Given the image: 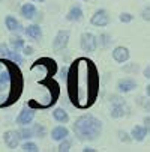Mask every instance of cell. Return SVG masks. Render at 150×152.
I'll list each match as a JSON object with an SVG mask.
<instances>
[{
  "label": "cell",
  "mask_w": 150,
  "mask_h": 152,
  "mask_svg": "<svg viewBox=\"0 0 150 152\" xmlns=\"http://www.w3.org/2000/svg\"><path fill=\"white\" fill-rule=\"evenodd\" d=\"M24 33L29 38H32V39H41L42 38V29H41L39 24H30V26H27L24 29Z\"/></svg>",
  "instance_id": "16"
},
{
  "label": "cell",
  "mask_w": 150,
  "mask_h": 152,
  "mask_svg": "<svg viewBox=\"0 0 150 152\" xmlns=\"http://www.w3.org/2000/svg\"><path fill=\"white\" fill-rule=\"evenodd\" d=\"M149 15H150V8H149V5H147V6L144 8V11H143V18H144L146 21H149V20H150Z\"/></svg>",
  "instance_id": "29"
},
{
  "label": "cell",
  "mask_w": 150,
  "mask_h": 152,
  "mask_svg": "<svg viewBox=\"0 0 150 152\" xmlns=\"http://www.w3.org/2000/svg\"><path fill=\"white\" fill-rule=\"evenodd\" d=\"M83 2H87V0H83Z\"/></svg>",
  "instance_id": "36"
},
{
  "label": "cell",
  "mask_w": 150,
  "mask_h": 152,
  "mask_svg": "<svg viewBox=\"0 0 150 152\" xmlns=\"http://www.w3.org/2000/svg\"><path fill=\"white\" fill-rule=\"evenodd\" d=\"M129 113V107H128L126 101L120 96H111V118L119 119L123 118Z\"/></svg>",
  "instance_id": "4"
},
{
  "label": "cell",
  "mask_w": 150,
  "mask_h": 152,
  "mask_svg": "<svg viewBox=\"0 0 150 152\" xmlns=\"http://www.w3.org/2000/svg\"><path fill=\"white\" fill-rule=\"evenodd\" d=\"M53 118L59 124H68L69 122V115L66 113V110H63V108H56L53 112Z\"/></svg>",
  "instance_id": "18"
},
{
  "label": "cell",
  "mask_w": 150,
  "mask_h": 152,
  "mask_svg": "<svg viewBox=\"0 0 150 152\" xmlns=\"http://www.w3.org/2000/svg\"><path fill=\"white\" fill-rule=\"evenodd\" d=\"M111 42H113V39H111V36L108 33H102L98 38V45L102 47V48H108L111 45Z\"/></svg>",
  "instance_id": "20"
},
{
  "label": "cell",
  "mask_w": 150,
  "mask_h": 152,
  "mask_svg": "<svg viewBox=\"0 0 150 152\" xmlns=\"http://www.w3.org/2000/svg\"><path fill=\"white\" fill-rule=\"evenodd\" d=\"M20 140H21L20 134H18V131H15V129H9V131H6L3 134V142L9 149H15L20 145Z\"/></svg>",
  "instance_id": "10"
},
{
  "label": "cell",
  "mask_w": 150,
  "mask_h": 152,
  "mask_svg": "<svg viewBox=\"0 0 150 152\" xmlns=\"http://www.w3.org/2000/svg\"><path fill=\"white\" fill-rule=\"evenodd\" d=\"M80 45H81V50L86 51V53H93L96 48H98V38L90 33V32H84L80 38Z\"/></svg>",
  "instance_id": "5"
},
{
  "label": "cell",
  "mask_w": 150,
  "mask_h": 152,
  "mask_svg": "<svg viewBox=\"0 0 150 152\" xmlns=\"http://www.w3.org/2000/svg\"><path fill=\"white\" fill-rule=\"evenodd\" d=\"M23 53H24L26 56H30V54H33V48H32L30 45H26V44H24V47H23Z\"/></svg>",
  "instance_id": "30"
},
{
  "label": "cell",
  "mask_w": 150,
  "mask_h": 152,
  "mask_svg": "<svg viewBox=\"0 0 150 152\" xmlns=\"http://www.w3.org/2000/svg\"><path fill=\"white\" fill-rule=\"evenodd\" d=\"M149 136V126H141V125H135L131 131V137L137 142H143L146 137Z\"/></svg>",
  "instance_id": "14"
},
{
  "label": "cell",
  "mask_w": 150,
  "mask_h": 152,
  "mask_svg": "<svg viewBox=\"0 0 150 152\" xmlns=\"http://www.w3.org/2000/svg\"><path fill=\"white\" fill-rule=\"evenodd\" d=\"M33 2H39V3H42V2H45V0H33Z\"/></svg>",
  "instance_id": "35"
},
{
  "label": "cell",
  "mask_w": 150,
  "mask_h": 152,
  "mask_svg": "<svg viewBox=\"0 0 150 152\" xmlns=\"http://www.w3.org/2000/svg\"><path fill=\"white\" fill-rule=\"evenodd\" d=\"M123 69H125L126 72H137V71L140 69V66H138L137 63H131V66H125Z\"/></svg>",
  "instance_id": "27"
},
{
  "label": "cell",
  "mask_w": 150,
  "mask_h": 152,
  "mask_svg": "<svg viewBox=\"0 0 150 152\" xmlns=\"http://www.w3.org/2000/svg\"><path fill=\"white\" fill-rule=\"evenodd\" d=\"M90 23L93 26H96V27H105V26L110 24V15H108V12H107L105 9H98L92 15Z\"/></svg>",
  "instance_id": "7"
},
{
  "label": "cell",
  "mask_w": 150,
  "mask_h": 152,
  "mask_svg": "<svg viewBox=\"0 0 150 152\" xmlns=\"http://www.w3.org/2000/svg\"><path fill=\"white\" fill-rule=\"evenodd\" d=\"M144 124H146V126H149V124H150V119H149V116L144 119Z\"/></svg>",
  "instance_id": "32"
},
{
  "label": "cell",
  "mask_w": 150,
  "mask_h": 152,
  "mask_svg": "<svg viewBox=\"0 0 150 152\" xmlns=\"http://www.w3.org/2000/svg\"><path fill=\"white\" fill-rule=\"evenodd\" d=\"M0 57L9 59V60L15 62L17 65H21V63H23V59H21V56H20L17 51L11 50L6 44H0Z\"/></svg>",
  "instance_id": "9"
},
{
  "label": "cell",
  "mask_w": 150,
  "mask_h": 152,
  "mask_svg": "<svg viewBox=\"0 0 150 152\" xmlns=\"http://www.w3.org/2000/svg\"><path fill=\"white\" fill-rule=\"evenodd\" d=\"M99 94V72L96 65L87 59H77L68 74V95L77 108H89Z\"/></svg>",
  "instance_id": "1"
},
{
  "label": "cell",
  "mask_w": 150,
  "mask_h": 152,
  "mask_svg": "<svg viewBox=\"0 0 150 152\" xmlns=\"http://www.w3.org/2000/svg\"><path fill=\"white\" fill-rule=\"evenodd\" d=\"M69 36H71L69 30H60V32L56 35L54 41H53V50H54V51H63V50L68 47Z\"/></svg>",
  "instance_id": "6"
},
{
  "label": "cell",
  "mask_w": 150,
  "mask_h": 152,
  "mask_svg": "<svg viewBox=\"0 0 150 152\" xmlns=\"http://www.w3.org/2000/svg\"><path fill=\"white\" fill-rule=\"evenodd\" d=\"M21 15H23L26 20H32L36 15V6L32 3H24L21 6Z\"/></svg>",
  "instance_id": "17"
},
{
  "label": "cell",
  "mask_w": 150,
  "mask_h": 152,
  "mask_svg": "<svg viewBox=\"0 0 150 152\" xmlns=\"http://www.w3.org/2000/svg\"><path fill=\"white\" fill-rule=\"evenodd\" d=\"M119 20L122 21V23H131V21L134 20V15L129 14V12H122L120 17H119Z\"/></svg>",
  "instance_id": "26"
},
{
  "label": "cell",
  "mask_w": 150,
  "mask_h": 152,
  "mask_svg": "<svg viewBox=\"0 0 150 152\" xmlns=\"http://www.w3.org/2000/svg\"><path fill=\"white\" fill-rule=\"evenodd\" d=\"M146 94H147V96L150 95V86H147V89H146Z\"/></svg>",
  "instance_id": "34"
},
{
  "label": "cell",
  "mask_w": 150,
  "mask_h": 152,
  "mask_svg": "<svg viewBox=\"0 0 150 152\" xmlns=\"http://www.w3.org/2000/svg\"><path fill=\"white\" fill-rule=\"evenodd\" d=\"M83 17H84V14H83V9L80 5H74L66 14V20L71 21V23H80Z\"/></svg>",
  "instance_id": "12"
},
{
  "label": "cell",
  "mask_w": 150,
  "mask_h": 152,
  "mask_svg": "<svg viewBox=\"0 0 150 152\" xmlns=\"http://www.w3.org/2000/svg\"><path fill=\"white\" fill-rule=\"evenodd\" d=\"M144 77H146L147 80L150 78V68H149V65H147V68L144 69Z\"/></svg>",
  "instance_id": "31"
},
{
  "label": "cell",
  "mask_w": 150,
  "mask_h": 152,
  "mask_svg": "<svg viewBox=\"0 0 150 152\" xmlns=\"http://www.w3.org/2000/svg\"><path fill=\"white\" fill-rule=\"evenodd\" d=\"M18 134H20V139H21V140H30V139L33 137L32 128H27L26 125H23V128L18 131Z\"/></svg>",
  "instance_id": "22"
},
{
  "label": "cell",
  "mask_w": 150,
  "mask_h": 152,
  "mask_svg": "<svg viewBox=\"0 0 150 152\" xmlns=\"http://www.w3.org/2000/svg\"><path fill=\"white\" fill-rule=\"evenodd\" d=\"M84 152H93V149L92 148H86V149H83Z\"/></svg>",
  "instance_id": "33"
},
{
  "label": "cell",
  "mask_w": 150,
  "mask_h": 152,
  "mask_svg": "<svg viewBox=\"0 0 150 152\" xmlns=\"http://www.w3.org/2000/svg\"><path fill=\"white\" fill-rule=\"evenodd\" d=\"M35 118V110L30 107V105H26L23 107V110L20 112L18 118H17V124L18 125H29Z\"/></svg>",
  "instance_id": "8"
},
{
  "label": "cell",
  "mask_w": 150,
  "mask_h": 152,
  "mask_svg": "<svg viewBox=\"0 0 150 152\" xmlns=\"http://www.w3.org/2000/svg\"><path fill=\"white\" fill-rule=\"evenodd\" d=\"M129 56H131L129 50H128L126 47H123V45L116 47V48L113 50V57H114V60L119 62V63H125L128 59H129Z\"/></svg>",
  "instance_id": "13"
},
{
  "label": "cell",
  "mask_w": 150,
  "mask_h": 152,
  "mask_svg": "<svg viewBox=\"0 0 150 152\" xmlns=\"http://www.w3.org/2000/svg\"><path fill=\"white\" fill-rule=\"evenodd\" d=\"M23 86L24 81L20 68L12 60L2 57L0 59V108L17 102L23 92Z\"/></svg>",
  "instance_id": "2"
},
{
  "label": "cell",
  "mask_w": 150,
  "mask_h": 152,
  "mask_svg": "<svg viewBox=\"0 0 150 152\" xmlns=\"http://www.w3.org/2000/svg\"><path fill=\"white\" fill-rule=\"evenodd\" d=\"M59 151H60V152H69V151H71V142H69L68 139H63V140H60Z\"/></svg>",
  "instance_id": "25"
},
{
  "label": "cell",
  "mask_w": 150,
  "mask_h": 152,
  "mask_svg": "<svg viewBox=\"0 0 150 152\" xmlns=\"http://www.w3.org/2000/svg\"><path fill=\"white\" fill-rule=\"evenodd\" d=\"M137 88V81L134 78H122L117 83V91L120 94H128Z\"/></svg>",
  "instance_id": "11"
},
{
  "label": "cell",
  "mask_w": 150,
  "mask_h": 152,
  "mask_svg": "<svg viewBox=\"0 0 150 152\" xmlns=\"http://www.w3.org/2000/svg\"><path fill=\"white\" fill-rule=\"evenodd\" d=\"M119 139H120V142H125V143H129L131 142L129 136H128L125 131H119Z\"/></svg>",
  "instance_id": "28"
},
{
  "label": "cell",
  "mask_w": 150,
  "mask_h": 152,
  "mask_svg": "<svg viewBox=\"0 0 150 152\" xmlns=\"http://www.w3.org/2000/svg\"><path fill=\"white\" fill-rule=\"evenodd\" d=\"M5 24H6L8 30H11V32H18V30L21 29L20 21H18L15 17H12V15H8V17H6V20H5Z\"/></svg>",
  "instance_id": "19"
},
{
  "label": "cell",
  "mask_w": 150,
  "mask_h": 152,
  "mask_svg": "<svg viewBox=\"0 0 150 152\" xmlns=\"http://www.w3.org/2000/svg\"><path fill=\"white\" fill-rule=\"evenodd\" d=\"M68 136H69V131H68V128L65 125H63V126L59 125V126L53 128V131H51V139L56 140V142H60L63 139H66Z\"/></svg>",
  "instance_id": "15"
},
{
  "label": "cell",
  "mask_w": 150,
  "mask_h": 152,
  "mask_svg": "<svg viewBox=\"0 0 150 152\" xmlns=\"http://www.w3.org/2000/svg\"><path fill=\"white\" fill-rule=\"evenodd\" d=\"M9 45H11V50H14V51H18V50H21V48L24 47V41H23V38L15 36V38H11Z\"/></svg>",
  "instance_id": "21"
},
{
  "label": "cell",
  "mask_w": 150,
  "mask_h": 152,
  "mask_svg": "<svg viewBox=\"0 0 150 152\" xmlns=\"http://www.w3.org/2000/svg\"><path fill=\"white\" fill-rule=\"evenodd\" d=\"M21 151H24V152H38L39 148L33 142H26V143H23V146H21Z\"/></svg>",
  "instance_id": "24"
},
{
  "label": "cell",
  "mask_w": 150,
  "mask_h": 152,
  "mask_svg": "<svg viewBox=\"0 0 150 152\" xmlns=\"http://www.w3.org/2000/svg\"><path fill=\"white\" fill-rule=\"evenodd\" d=\"M32 131H33V137H38V139H41V137H45V134H47V131H45L44 125H41V124L33 125Z\"/></svg>",
  "instance_id": "23"
},
{
  "label": "cell",
  "mask_w": 150,
  "mask_h": 152,
  "mask_svg": "<svg viewBox=\"0 0 150 152\" xmlns=\"http://www.w3.org/2000/svg\"><path fill=\"white\" fill-rule=\"evenodd\" d=\"M72 129L78 140L92 142L102 134V122L93 115H83L74 122Z\"/></svg>",
  "instance_id": "3"
}]
</instances>
